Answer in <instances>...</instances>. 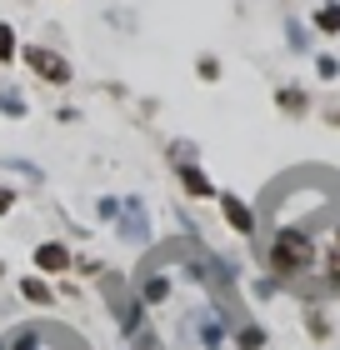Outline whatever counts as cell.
Returning <instances> with one entry per match:
<instances>
[{"mask_svg":"<svg viewBox=\"0 0 340 350\" xmlns=\"http://www.w3.org/2000/svg\"><path fill=\"white\" fill-rule=\"evenodd\" d=\"M315 230H320L315 220H275V226H270V241L261 250V260H265V275L275 285H300L320 265Z\"/></svg>","mask_w":340,"mask_h":350,"instance_id":"6da1fadb","label":"cell"},{"mask_svg":"<svg viewBox=\"0 0 340 350\" xmlns=\"http://www.w3.org/2000/svg\"><path fill=\"white\" fill-rule=\"evenodd\" d=\"M101 291H105V300H110V310H116V325L125 330V336H140V315H145V306L135 300L131 285H125V275L105 270V275H101Z\"/></svg>","mask_w":340,"mask_h":350,"instance_id":"7a4b0ae2","label":"cell"},{"mask_svg":"<svg viewBox=\"0 0 340 350\" xmlns=\"http://www.w3.org/2000/svg\"><path fill=\"white\" fill-rule=\"evenodd\" d=\"M21 60H25V70L36 75V81H45V85H70V81H75L70 55H60L55 45H25Z\"/></svg>","mask_w":340,"mask_h":350,"instance_id":"3957f363","label":"cell"},{"mask_svg":"<svg viewBox=\"0 0 340 350\" xmlns=\"http://www.w3.org/2000/svg\"><path fill=\"white\" fill-rule=\"evenodd\" d=\"M215 205H220V220H225V226H231L235 235L255 241V230H261V215H255V205H250L246 196H235V190H220Z\"/></svg>","mask_w":340,"mask_h":350,"instance_id":"277c9868","label":"cell"},{"mask_svg":"<svg viewBox=\"0 0 340 350\" xmlns=\"http://www.w3.org/2000/svg\"><path fill=\"white\" fill-rule=\"evenodd\" d=\"M116 235H120L125 245H145V241H151V211H145V200H140V196H125V200H120Z\"/></svg>","mask_w":340,"mask_h":350,"instance_id":"5b68a950","label":"cell"},{"mask_svg":"<svg viewBox=\"0 0 340 350\" xmlns=\"http://www.w3.org/2000/svg\"><path fill=\"white\" fill-rule=\"evenodd\" d=\"M320 295H340V220H330L326 230V250H320Z\"/></svg>","mask_w":340,"mask_h":350,"instance_id":"8992f818","label":"cell"},{"mask_svg":"<svg viewBox=\"0 0 340 350\" xmlns=\"http://www.w3.org/2000/svg\"><path fill=\"white\" fill-rule=\"evenodd\" d=\"M170 165H175V180H181V190L190 200H215L220 196V185L200 170V161H170Z\"/></svg>","mask_w":340,"mask_h":350,"instance_id":"52a82bcc","label":"cell"},{"mask_svg":"<svg viewBox=\"0 0 340 350\" xmlns=\"http://www.w3.org/2000/svg\"><path fill=\"white\" fill-rule=\"evenodd\" d=\"M30 265H36V275H66L70 270V245L66 241H40L30 250Z\"/></svg>","mask_w":340,"mask_h":350,"instance_id":"ba28073f","label":"cell"},{"mask_svg":"<svg viewBox=\"0 0 340 350\" xmlns=\"http://www.w3.org/2000/svg\"><path fill=\"white\" fill-rule=\"evenodd\" d=\"M135 300H140V306H166V300H170V270H151V265H145L140 270V280H135Z\"/></svg>","mask_w":340,"mask_h":350,"instance_id":"9c48e42d","label":"cell"},{"mask_svg":"<svg viewBox=\"0 0 340 350\" xmlns=\"http://www.w3.org/2000/svg\"><path fill=\"white\" fill-rule=\"evenodd\" d=\"M275 110H280V116H305V110H311V95H305V85H275Z\"/></svg>","mask_w":340,"mask_h":350,"instance_id":"30bf717a","label":"cell"},{"mask_svg":"<svg viewBox=\"0 0 340 350\" xmlns=\"http://www.w3.org/2000/svg\"><path fill=\"white\" fill-rule=\"evenodd\" d=\"M311 30L315 36H340V0H320V5L311 10Z\"/></svg>","mask_w":340,"mask_h":350,"instance_id":"8fae6325","label":"cell"},{"mask_svg":"<svg viewBox=\"0 0 340 350\" xmlns=\"http://www.w3.org/2000/svg\"><path fill=\"white\" fill-rule=\"evenodd\" d=\"M265 340H270V336H265V325H255V321H240V325H235V336H231L235 350H265Z\"/></svg>","mask_w":340,"mask_h":350,"instance_id":"7c38bea8","label":"cell"},{"mask_svg":"<svg viewBox=\"0 0 340 350\" xmlns=\"http://www.w3.org/2000/svg\"><path fill=\"white\" fill-rule=\"evenodd\" d=\"M5 350H45V330L40 325H21L15 336H5Z\"/></svg>","mask_w":340,"mask_h":350,"instance_id":"4fadbf2b","label":"cell"},{"mask_svg":"<svg viewBox=\"0 0 340 350\" xmlns=\"http://www.w3.org/2000/svg\"><path fill=\"white\" fill-rule=\"evenodd\" d=\"M21 295L30 300V306H51V300H55V291H51V280H45V275H25L21 280Z\"/></svg>","mask_w":340,"mask_h":350,"instance_id":"5bb4252c","label":"cell"},{"mask_svg":"<svg viewBox=\"0 0 340 350\" xmlns=\"http://www.w3.org/2000/svg\"><path fill=\"white\" fill-rule=\"evenodd\" d=\"M311 36H315V30L305 25V21H285V45L296 55H311Z\"/></svg>","mask_w":340,"mask_h":350,"instance_id":"9a60e30c","label":"cell"},{"mask_svg":"<svg viewBox=\"0 0 340 350\" xmlns=\"http://www.w3.org/2000/svg\"><path fill=\"white\" fill-rule=\"evenodd\" d=\"M0 116H5V120H21V116H30V110H25V95L15 90V85H0Z\"/></svg>","mask_w":340,"mask_h":350,"instance_id":"2e32d148","label":"cell"},{"mask_svg":"<svg viewBox=\"0 0 340 350\" xmlns=\"http://www.w3.org/2000/svg\"><path fill=\"white\" fill-rule=\"evenodd\" d=\"M315 81H326V85L340 81V55H330V51H320V55H315Z\"/></svg>","mask_w":340,"mask_h":350,"instance_id":"e0dca14e","label":"cell"},{"mask_svg":"<svg viewBox=\"0 0 340 350\" xmlns=\"http://www.w3.org/2000/svg\"><path fill=\"white\" fill-rule=\"evenodd\" d=\"M21 55V40H15V25L0 21V66H10V60Z\"/></svg>","mask_w":340,"mask_h":350,"instance_id":"ac0fdd59","label":"cell"},{"mask_svg":"<svg viewBox=\"0 0 340 350\" xmlns=\"http://www.w3.org/2000/svg\"><path fill=\"white\" fill-rule=\"evenodd\" d=\"M196 75H200L205 85H215V81H220V55H210V51L196 55Z\"/></svg>","mask_w":340,"mask_h":350,"instance_id":"d6986e66","label":"cell"},{"mask_svg":"<svg viewBox=\"0 0 340 350\" xmlns=\"http://www.w3.org/2000/svg\"><path fill=\"white\" fill-rule=\"evenodd\" d=\"M305 330H311L315 340H330V321H326L320 310H311V315H305Z\"/></svg>","mask_w":340,"mask_h":350,"instance_id":"ffe728a7","label":"cell"},{"mask_svg":"<svg viewBox=\"0 0 340 350\" xmlns=\"http://www.w3.org/2000/svg\"><path fill=\"white\" fill-rule=\"evenodd\" d=\"M0 165H5V170H15V175H25V180H30V185H36V180H40V170H36V165H30V161H10V155H5V161H0Z\"/></svg>","mask_w":340,"mask_h":350,"instance_id":"44dd1931","label":"cell"},{"mask_svg":"<svg viewBox=\"0 0 340 350\" xmlns=\"http://www.w3.org/2000/svg\"><path fill=\"white\" fill-rule=\"evenodd\" d=\"M15 205H21V190H15V185H0V220H5Z\"/></svg>","mask_w":340,"mask_h":350,"instance_id":"7402d4cb","label":"cell"},{"mask_svg":"<svg viewBox=\"0 0 340 350\" xmlns=\"http://www.w3.org/2000/svg\"><path fill=\"white\" fill-rule=\"evenodd\" d=\"M275 291H280V285H275L270 275H261V280H250V295H255V300H270Z\"/></svg>","mask_w":340,"mask_h":350,"instance_id":"603a6c76","label":"cell"},{"mask_svg":"<svg viewBox=\"0 0 340 350\" xmlns=\"http://www.w3.org/2000/svg\"><path fill=\"white\" fill-rule=\"evenodd\" d=\"M95 215H101V220H110V226H116V215H120V200H116V196H105L101 205H95Z\"/></svg>","mask_w":340,"mask_h":350,"instance_id":"cb8c5ba5","label":"cell"},{"mask_svg":"<svg viewBox=\"0 0 340 350\" xmlns=\"http://www.w3.org/2000/svg\"><path fill=\"white\" fill-rule=\"evenodd\" d=\"M330 125H335V131H340V110H330Z\"/></svg>","mask_w":340,"mask_h":350,"instance_id":"d4e9b609","label":"cell"},{"mask_svg":"<svg viewBox=\"0 0 340 350\" xmlns=\"http://www.w3.org/2000/svg\"><path fill=\"white\" fill-rule=\"evenodd\" d=\"M0 275H5V260H0Z\"/></svg>","mask_w":340,"mask_h":350,"instance_id":"484cf974","label":"cell"},{"mask_svg":"<svg viewBox=\"0 0 340 350\" xmlns=\"http://www.w3.org/2000/svg\"><path fill=\"white\" fill-rule=\"evenodd\" d=\"M0 350H5V340H0Z\"/></svg>","mask_w":340,"mask_h":350,"instance_id":"4316f807","label":"cell"}]
</instances>
